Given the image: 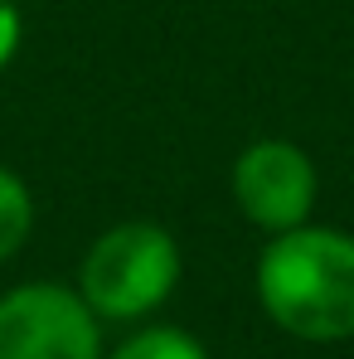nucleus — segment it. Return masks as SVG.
Wrapping results in <instances>:
<instances>
[{"label": "nucleus", "mask_w": 354, "mask_h": 359, "mask_svg": "<svg viewBox=\"0 0 354 359\" xmlns=\"http://www.w3.org/2000/svg\"><path fill=\"white\" fill-rule=\"evenodd\" d=\"M34 219H39L34 189L25 184V175H15L10 165H0V262H10L29 243Z\"/></svg>", "instance_id": "obj_5"}, {"label": "nucleus", "mask_w": 354, "mask_h": 359, "mask_svg": "<svg viewBox=\"0 0 354 359\" xmlns=\"http://www.w3.org/2000/svg\"><path fill=\"white\" fill-rule=\"evenodd\" d=\"M20 39H25V15H20V5H15V0H0V73L15 63Z\"/></svg>", "instance_id": "obj_7"}, {"label": "nucleus", "mask_w": 354, "mask_h": 359, "mask_svg": "<svg viewBox=\"0 0 354 359\" xmlns=\"http://www.w3.org/2000/svg\"><path fill=\"white\" fill-rule=\"evenodd\" d=\"M184 252L179 238L156 219H121L88 243L78 262V297L97 320H146L175 297Z\"/></svg>", "instance_id": "obj_2"}, {"label": "nucleus", "mask_w": 354, "mask_h": 359, "mask_svg": "<svg viewBox=\"0 0 354 359\" xmlns=\"http://www.w3.org/2000/svg\"><path fill=\"white\" fill-rule=\"evenodd\" d=\"M252 287L277 330L306 345L354 340V233L301 224L272 233L257 252Z\"/></svg>", "instance_id": "obj_1"}, {"label": "nucleus", "mask_w": 354, "mask_h": 359, "mask_svg": "<svg viewBox=\"0 0 354 359\" xmlns=\"http://www.w3.org/2000/svg\"><path fill=\"white\" fill-rule=\"evenodd\" d=\"M229 194H233L238 214L267 238L301 229V224H311L315 199H320L315 156L287 136H257L233 156Z\"/></svg>", "instance_id": "obj_3"}, {"label": "nucleus", "mask_w": 354, "mask_h": 359, "mask_svg": "<svg viewBox=\"0 0 354 359\" xmlns=\"http://www.w3.org/2000/svg\"><path fill=\"white\" fill-rule=\"evenodd\" d=\"M102 359H209V350L179 325H146V330L126 335L117 350Z\"/></svg>", "instance_id": "obj_6"}, {"label": "nucleus", "mask_w": 354, "mask_h": 359, "mask_svg": "<svg viewBox=\"0 0 354 359\" xmlns=\"http://www.w3.org/2000/svg\"><path fill=\"white\" fill-rule=\"evenodd\" d=\"M102 320L63 282H25L0 297V359H102Z\"/></svg>", "instance_id": "obj_4"}]
</instances>
